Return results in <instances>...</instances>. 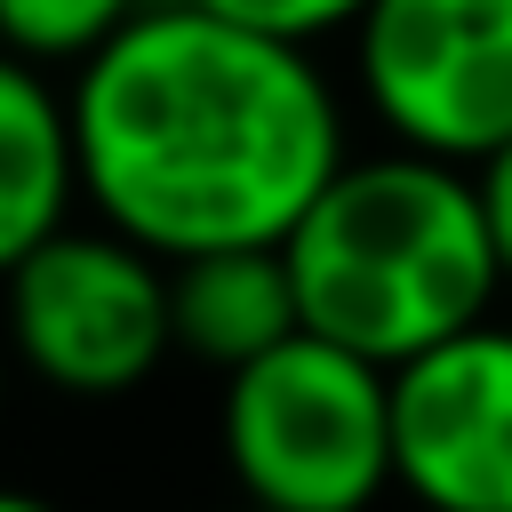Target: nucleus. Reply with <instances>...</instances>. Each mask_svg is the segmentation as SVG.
I'll list each match as a JSON object with an SVG mask.
<instances>
[{"label": "nucleus", "mask_w": 512, "mask_h": 512, "mask_svg": "<svg viewBox=\"0 0 512 512\" xmlns=\"http://www.w3.org/2000/svg\"><path fill=\"white\" fill-rule=\"evenodd\" d=\"M216 440L240 496L272 512H368L384 488H400L392 368L312 328L224 376Z\"/></svg>", "instance_id": "obj_3"}, {"label": "nucleus", "mask_w": 512, "mask_h": 512, "mask_svg": "<svg viewBox=\"0 0 512 512\" xmlns=\"http://www.w3.org/2000/svg\"><path fill=\"white\" fill-rule=\"evenodd\" d=\"M472 176H480V208H488V232H496V256H504V280H512V144L488 152Z\"/></svg>", "instance_id": "obj_11"}, {"label": "nucleus", "mask_w": 512, "mask_h": 512, "mask_svg": "<svg viewBox=\"0 0 512 512\" xmlns=\"http://www.w3.org/2000/svg\"><path fill=\"white\" fill-rule=\"evenodd\" d=\"M168 296H176V352H192L224 376L280 352L288 336H304V296H296L288 248L184 256V264H168Z\"/></svg>", "instance_id": "obj_7"}, {"label": "nucleus", "mask_w": 512, "mask_h": 512, "mask_svg": "<svg viewBox=\"0 0 512 512\" xmlns=\"http://www.w3.org/2000/svg\"><path fill=\"white\" fill-rule=\"evenodd\" d=\"M392 472L424 512H512V328L480 320L392 368Z\"/></svg>", "instance_id": "obj_6"}, {"label": "nucleus", "mask_w": 512, "mask_h": 512, "mask_svg": "<svg viewBox=\"0 0 512 512\" xmlns=\"http://www.w3.org/2000/svg\"><path fill=\"white\" fill-rule=\"evenodd\" d=\"M8 328L40 384L72 400H120L176 352L168 256L136 248L112 224H64L8 264Z\"/></svg>", "instance_id": "obj_4"}, {"label": "nucleus", "mask_w": 512, "mask_h": 512, "mask_svg": "<svg viewBox=\"0 0 512 512\" xmlns=\"http://www.w3.org/2000/svg\"><path fill=\"white\" fill-rule=\"evenodd\" d=\"M80 192V136L72 96L48 80V64H0V256H32L72 224Z\"/></svg>", "instance_id": "obj_8"}, {"label": "nucleus", "mask_w": 512, "mask_h": 512, "mask_svg": "<svg viewBox=\"0 0 512 512\" xmlns=\"http://www.w3.org/2000/svg\"><path fill=\"white\" fill-rule=\"evenodd\" d=\"M0 512H56V504H40V496H8Z\"/></svg>", "instance_id": "obj_12"}, {"label": "nucleus", "mask_w": 512, "mask_h": 512, "mask_svg": "<svg viewBox=\"0 0 512 512\" xmlns=\"http://www.w3.org/2000/svg\"><path fill=\"white\" fill-rule=\"evenodd\" d=\"M152 0H0V40L24 64H88L96 48H112Z\"/></svg>", "instance_id": "obj_9"}, {"label": "nucleus", "mask_w": 512, "mask_h": 512, "mask_svg": "<svg viewBox=\"0 0 512 512\" xmlns=\"http://www.w3.org/2000/svg\"><path fill=\"white\" fill-rule=\"evenodd\" d=\"M248 512H272V504H248Z\"/></svg>", "instance_id": "obj_13"}, {"label": "nucleus", "mask_w": 512, "mask_h": 512, "mask_svg": "<svg viewBox=\"0 0 512 512\" xmlns=\"http://www.w3.org/2000/svg\"><path fill=\"white\" fill-rule=\"evenodd\" d=\"M352 72L408 152L480 168L512 144V0H376Z\"/></svg>", "instance_id": "obj_5"}, {"label": "nucleus", "mask_w": 512, "mask_h": 512, "mask_svg": "<svg viewBox=\"0 0 512 512\" xmlns=\"http://www.w3.org/2000/svg\"><path fill=\"white\" fill-rule=\"evenodd\" d=\"M64 96L88 208L168 264L280 248L352 160L312 48L248 32L200 0H152Z\"/></svg>", "instance_id": "obj_1"}, {"label": "nucleus", "mask_w": 512, "mask_h": 512, "mask_svg": "<svg viewBox=\"0 0 512 512\" xmlns=\"http://www.w3.org/2000/svg\"><path fill=\"white\" fill-rule=\"evenodd\" d=\"M200 8H216V16H232L248 32H272L288 48H312L328 32H360V16L376 0H200Z\"/></svg>", "instance_id": "obj_10"}, {"label": "nucleus", "mask_w": 512, "mask_h": 512, "mask_svg": "<svg viewBox=\"0 0 512 512\" xmlns=\"http://www.w3.org/2000/svg\"><path fill=\"white\" fill-rule=\"evenodd\" d=\"M280 248L304 328L376 368H408L416 352L480 328L504 288L480 176L408 144L344 160Z\"/></svg>", "instance_id": "obj_2"}]
</instances>
